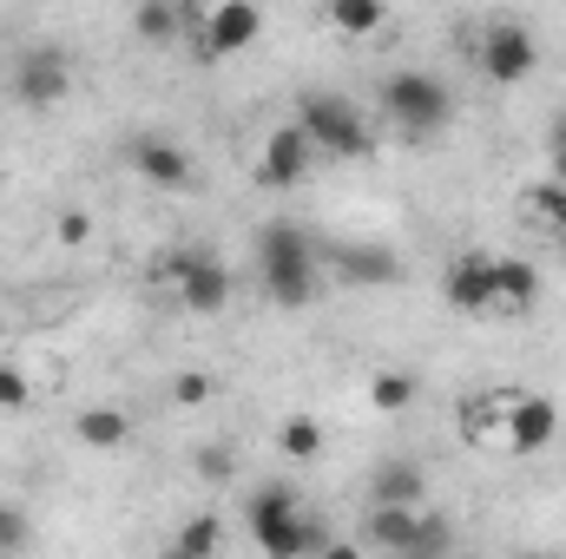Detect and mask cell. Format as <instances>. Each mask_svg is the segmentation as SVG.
I'll use <instances>...</instances> for the list:
<instances>
[{"instance_id":"1","label":"cell","mask_w":566,"mask_h":559,"mask_svg":"<svg viewBox=\"0 0 566 559\" xmlns=\"http://www.w3.org/2000/svg\"><path fill=\"white\" fill-rule=\"evenodd\" d=\"M258 277H264V296L277 309H310L316 289H323V271H316V244L303 224L290 218H271L258 231Z\"/></svg>"},{"instance_id":"2","label":"cell","mask_w":566,"mask_h":559,"mask_svg":"<svg viewBox=\"0 0 566 559\" xmlns=\"http://www.w3.org/2000/svg\"><path fill=\"white\" fill-rule=\"evenodd\" d=\"M382 119H389V133L409 145H428L448 133V119H454V93L422 73V66H402V73H389L382 80Z\"/></svg>"},{"instance_id":"3","label":"cell","mask_w":566,"mask_h":559,"mask_svg":"<svg viewBox=\"0 0 566 559\" xmlns=\"http://www.w3.org/2000/svg\"><path fill=\"white\" fill-rule=\"evenodd\" d=\"M244 534H251V547L264 559H310V547L323 540L316 520L303 514V500H296L283 481L258 487V494L244 500Z\"/></svg>"},{"instance_id":"4","label":"cell","mask_w":566,"mask_h":559,"mask_svg":"<svg viewBox=\"0 0 566 559\" xmlns=\"http://www.w3.org/2000/svg\"><path fill=\"white\" fill-rule=\"evenodd\" d=\"M296 126H303V139L316 145V158H336V165H356V158L376 151V133H369L363 106L343 99V93H303Z\"/></svg>"},{"instance_id":"5","label":"cell","mask_w":566,"mask_h":559,"mask_svg":"<svg viewBox=\"0 0 566 559\" xmlns=\"http://www.w3.org/2000/svg\"><path fill=\"white\" fill-rule=\"evenodd\" d=\"M165 283H171V296H178V309H185V316H224V309H231V296H238L231 264H224V257H211V251H198V244H185V251H171V257H165Z\"/></svg>"},{"instance_id":"6","label":"cell","mask_w":566,"mask_h":559,"mask_svg":"<svg viewBox=\"0 0 566 559\" xmlns=\"http://www.w3.org/2000/svg\"><path fill=\"white\" fill-rule=\"evenodd\" d=\"M258 33H264V13H258L251 0H218V7L198 13V27H191V60H198V66H218V60H231V53H251Z\"/></svg>"},{"instance_id":"7","label":"cell","mask_w":566,"mask_h":559,"mask_svg":"<svg viewBox=\"0 0 566 559\" xmlns=\"http://www.w3.org/2000/svg\"><path fill=\"white\" fill-rule=\"evenodd\" d=\"M73 93V53L66 46H20L13 53V99L27 113H53Z\"/></svg>"},{"instance_id":"8","label":"cell","mask_w":566,"mask_h":559,"mask_svg":"<svg viewBox=\"0 0 566 559\" xmlns=\"http://www.w3.org/2000/svg\"><path fill=\"white\" fill-rule=\"evenodd\" d=\"M474 66H481L494 86H521V80L541 66L534 27H521V20H488V27H481V46H474Z\"/></svg>"},{"instance_id":"9","label":"cell","mask_w":566,"mask_h":559,"mask_svg":"<svg viewBox=\"0 0 566 559\" xmlns=\"http://www.w3.org/2000/svg\"><path fill=\"white\" fill-rule=\"evenodd\" d=\"M323 158H316V145L303 139V126L290 119V126H277L271 139H264V158H258V178L271 184V191H296L310 171H316Z\"/></svg>"},{"instance_id":"10","label":"cell","mask_w":566,"mask_h":559,"mask_svg":"<svg viewBox=\"0 0 566 559\" xmlns=\"http://www.w3.org/2000/svg\"><path fill=\"white\" fill-rule=\"evenodd\" d=\"M126 165L139 171L151 191H191V151L165 133H145V139L126 145Z\"/></svg>"},{"instance_id":"11","label":"cell","mask_w":566,"mask_h":559,"mask_svg":"<svg viewBox=\"0 0 566 559\" xmlns=\"http://www.w3.org/2000/svg\"><path fill=\"white\" fill-rule=\"evenodd\" d=\"M441 296H448V309H461V316H494V257H488V251H461V257L448 264Z\"/></svg>"},{"instance_id":"12","label":"cell","mask_w":566,"mask_h":559,"mask_svg":"<svg viewBox=\"0 0 566 559\" xmlns=\"http://www.w3.org/2000/svg\"><path fill=\"white\" fill-rule=\"evenodd\" d=\"M554 434H560V409L547 395H507V434H501L507 454H541Z\"/></svg>"},{"instance_id":"13","label":"cell","mask_w":566,"mask_h":559,"mask_svg":"<svg viewBox=\"0 0 566 559\" xmlns=\"http://www.w3.org/2000/svg\"><path fill=\"white\" fill-rule=\"evenodd\" d=\"M363 547H376V553H416L422 547V507H369V520H363Z\"/></svg>"},{"instance_id":"14","label":"cell","mask_w":566,"mask_h":559,"mask_svg":"<svg viewBox=\"0 0 566 559\" xmlns=\"http://www.w3.org/2000/svg\"><path fill=\"white\" fill-rule=\"evenodd\" d=\"M534 303H541V271L527 257H494V316L521 323Z\"/></svg>"},{"instance_id":"15","label":"cell","mask_w":566,"mask_h":559,"mask_svg":"<svg viewBox=\"0 0 566 559\" xmlns=\"http://www.w3.org/2000/svg\"><path fill=\"white\" fill-rule=\"evenodd\" d=\"M191 27H198V7H185V0H145V7H133V33L145 46H178V40H191Z\"/></svg>"},{"instance_id":"16","label":"cell","mask_w":566,"mask_h":559,"mask_svg":"<svg viewBox=\"0 0 566 559\" xmlns=\"http://www.w3.org/2000/svg\"><path fill=\"white\" fill-rule=\"evenodd\" d=\"M73 434H80L86 447H99V454H119V447H133V415L113 409V402H93V409L73 415Z\"/></svg>"},{"instance_id":"17","label":"cell","mask_w":566,"mask_h":559,"mask_svg":"<svg viewBox=\"0 0 566 559\" xmlns=\"http://www.w3.org/2000/svg\"><path fill=\"white\" fill-rule=\"evenodd\" d=\"M336 277L343 283H396L402 264L389 244H336Z\"/></svg>"},{"instance_id":"18","label":"cell","mask_w":566,"mask_h":559,"mask_svg":"<svg viewBox=\"0 0 566 559\" xmlns=\"http://www.w3.org/2000/svg\"><path fill=\"white\" fill-rule=\"evenodd\" d=\"M218 553H224V514L205 507V514H191V520L165 540V553L158 559H218Z\"/></svg>"},{"instance_id":"19","label":"cell","mask_w":566,"mask_h":559,"mask_svg":"<svg viewBox=\"0 0 566 559\" xmlns=\"http://www.w3.org/2000/svg\"><path fill=\"white\" fill-rule=\"evenodd\" d=\"M422 500V467L416 461H382L369 474V507H416Z\"/></svg>"},{"instance_id":"20","label":"cell","mask_w":566,"mask_h":559,"mask_svg":"<svg viewBox=\"0 0 566 559\" xmlns=\"http://www.w3.org/2000/svg\"><path fill=\"white\" fill-rule=\"evenodd\" d=\"M454 415H461V434H468L474 447H501V434H507V395H488V389H481V395H468Z\"/></svg>"},{"instance_id":"21","label":"cell","mask_w":566,"mask_h":559,"mask_svg":"<svg viewBox=\"0 0 566 559\" xmlns=\"http://www.w3.org/2000/svg\"><path fill=\"white\" fill-rule=\"evenodd\" d=\"M277 454L283 461H316V454H323V421L316 415H283L277 421Z\"/></svg>"},{"instance_id":"22","label":"cell","mask_w":566,"mask_h":559,"mask_svg":"<svg viewBox=\"0 0 566 559\" xmlns=\"http://www.w3.org/2000/svg\"><path fill=\"white\" fill-rule=\"evenodd\" d=\"M323 20H329V33H349V40H363V33H376L389 13H382L376 0H329V7H323Z\"/></svg>"},{"instance_id":"23","label":"cell","mask_w":566,"mask_h":559,"mask_svg":"<svg viewBox=\"0 0 566 559\" xmlns=\"http://www.w3.org/2000/svg\"><path fill=\"white\" fill-rule=\"evenodd\" d=\"M416 395H422V389H416L409 369H382V376L369 382V409H376V415H402V409H416Z\"/></svg>"},{"instance_id":"24","label":"cell","mask_w":566,"mask_h":559,"mask_svg":"<svg viewBox=\"0 0 566 559\" xmlns=\"http://www.w3.org/2000/svg\"><path fill=\"white\" fill-rule=\"evenodd\" d=\"M191 467H198V481H205V487H231L244 461H238V447H231V441H205V447L191 454Z\"/></svg>"},{"instance_id":"25","label":"cell","mask_w":566,"mask_h":559,"mask_svg":"<svg viewBox=\"0 0 566 559\" xmlns=\"http://www.w3.org/2000/svg\"><path fill=\"white\" fill-rule=\"evenodd\" d=\"M521 204H527L547 231H560V238H566V184H554V178H547V184H527V198H521Z\"/></svg>"},{"instance_id":"26","label":"cell","mask_w":566,"mask_h":559,"mask_svg":"<svg viewBox=\"0 0 566 559\" xmlns=\"http://www.w3.org/2000/svg\"><path fill=\"white\" fill-rule=\"evenodd\" d=\"M33 402V382H27V369L20 362H0V415H20Z\"/></svg>"},{"instance_id":"27","label":"cell","mask_w":566,"mask_h":559,"mask_svg":"<svg viewBox=\"0 0 566 559\" xmlns=\"http://www.w3.org/2000/svg\"><path fill=\"white\" fill-rule=\"evenodd\" d=\"M53 238H60V244H66V251H80V244H86V238H93V218H86V211H80V204H66V211H60V218H53Z\"/></svg>"},{"instance_id":"28","label":"cell","mask_w":566,"mask_h":559,"mask_svg":"<svg viewBox=\"0 0 566 559\" xmlns=\"http://www.w3.org/2000/svg\"><path fill=\"white\" fill-rule=\"evenodd\" d=\"M171 402H178V409H205V402H211V376H205V369H185V376L171 382Z\"/></svg>"},{"instance_id":"29","label":"cell","mask_w":566,"mask_h":559,"mask_svg":"<svg viewBox=\"0 0 566 559\" xmlns=\"http://www.w3.org/2000/svg\"><path fill=\"white\" fill-rule=\"evenodd\" d=\"M547 178L554 184H566V113H554V126H547Z\"/></svg>"},{"instance_id":"30","label":"cell","mask_w":566,"mask_h":559,"mask_svg":"<svg viewBox=\"0 0 566 559\" xmlns=\"http://www.w3.org/2000/svg\"><path fill=\"white\" fill-rule=\"evenodd\" d=\"M20 547H27V520L0 500V553H20Z\"/></svg>"},{"instance_id":"31","label":"cell","mask_w":566,"mask_h":559,"mask_svg":"<svg viewBox=\"0 0 566 559\" xmlns=\"http://www.w3.org/2000/svg\"><path fill=\"white\" fill-rule=\"evenodd\" d=\"M323 559H363V547H356V540H329V547H323Z\"/></svg>"},{"instance_id":"32","label":"cell","mask_w":566,"mask_h":559,"mask_svg":"<svg viewBox=\"0 0 566 559\" xmlns=\"http://www.w3.org/2000/svg\"><path fill=\"white\" fill-rule=\"evenodd\" d=\"M389 559H434V553H389Z\"/></svg>"},{"instance_id":"33","label":"cell","mask_w":566,"mask_h":559,"mask_svg":"<svg viewBox=\"0 0 566 559\" xmlns=\"http://www.w3.org/2000/svg\"><path fill=\"white\" fill-rule=\"evenodd\" d=\"M560 271H566V238H560Z\"/></svg>"},{"instance_id":"34","label":"cell","mask_w":566,"mask_h":559,"mask_svg":"<svg viewBox=\"0 0 566 559\" xmlns=\"http://www.w3.org/2000/svg\"><path fill=\"white\" fill-rule=\"evenodd\" d=\"M521 559H554V553H521Z\"/></svg>"}]
</instances>
